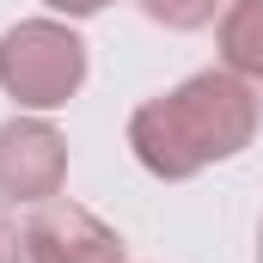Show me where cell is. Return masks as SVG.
Instances as JSON below:
<instances>
[{
    "instance_id": "6da1fadb",
    "label": "cell",
    "mask_w": 263,
    "mask_h": 263,
    "mask_svg": "<svg viewBox=\"0 0 263 263\" xmlns=\"http://www.w3.org/2000/svg\"><path fill=\"white\" fill-rule=\"evenodd\" d=\"M257 135V92L233 67L190 73L165 98H147L129 117V147L153 178H196L202 165L245 153Z\"/></svg>"
},
{
    "instance_id": "7a4b0ae2",
    "label": "cell",
    "mask_w": 263,
    "mask_h": 263,
    "mask_svg": "<svg viewBox=\"0 0 263 263\" xmlns=\"http://www.w3.org/2000/svg\"><path fill=\"white\" fill-rule=\"evenodd\" d=\"M86 80V43L55 18H25L0 37V86L31 110H55Z\"/></svg>"
},
{
    "instance_id": "3957f363",
    "label": "cell",
    "mask_w": 263,
    "mask_h": 263,
    "mask_svg": "<svg viewBox=\"0 0 263 263\" xmlns=\"http://www.w3.org/2000/svg\"><path fill=\"white\" fill-rule=\"evenodd\" d=\"M67 178V141L43 117L0 123V196L6 202H49Z\"/></svg>"
},
{
    "instance_id": "277c9868",
    "label": "cell",
    "mask_w": 263,
    "mask_h": 263,
    "mask_svg": "<svg viewBox=\"0 0 263 263\" xmlns=\"http://www.w3.org/2000/svg\"><path fill=\"white\" fill-rule=\"evenodd\" d=\"M25 263H123V239L80 202H37L25 220Z\"/></svg>"
},
{
    "instance_id": "5b68a950",
    "label": "cell",
    "mask_w": 263,
    "mask_h": 263,
    "mask_svg": "<svg viewBox=\"0 0 263 263\" xmlns=\"http://www.w3.org/2000/svg\"><path fill=\"white\" fill-rule=\"evenodd\" d=\"M220 55L233 73L263 80V0H233L220 12Z\"/></svg>"
},
{
    "instance_id": "8992f818",
    "label": "cell",
    "mask_w": 263,
    "mask_h": 263,
    "mask_svg": "<svg viewBox=\"0 0 263 263\" xmlns=\"http://www.w3.org/2000/svg\"><path fill=\"white\" fill-rule=\"evenodd\" d=\"M214 6L220 0H141V12L153 25H165V31H196V25L214 18Z\"/></svg>"
},
{
    "instance_id": "52a82bcc",
    "label": "cell",
    "mask_w": 263,
    "mask_h": 263,
    "mask_svg": "<svg viewBox=\"0 0 263 263\" xmlns=\"http://www.w3.org/2000/svg\"><path fill=\"white\" fill-rule=\"evenodd\" d=\"M0 263H25V233H12L0 220Z\"/></svg>"
},
{
    "instance_id": "ba28073f",
    "label": "cell",
    "mask_w": 263,
    "mask_h": 263,
    "mask_svg": "<svg viewBox=\"0 0 263 263\" xmlns=\"http://www.w3.org/2000/svg\"><path fill=\"white\" fill-rule=\"evenodd\" d=\"M55 12H67V18H92V12H104L110 0H49Z\"/></svg>"
},
{
    "instance_id": "9c48e42d",
    "label": "cell",
    "mask_w": 263,
    "mask_h": 263,
    "mask_svg": "<svg viewBox=\"0 0 263 263\" xmlns=\"http://www.w3.org/2000/svg\"><path fill=\"white\" fill-rule=\"evenodd\" d=\"M257 263H263V227H257Z\"/></svg>"
}]
</instances>
